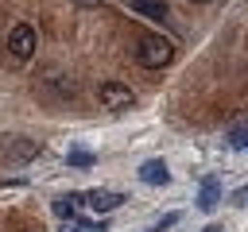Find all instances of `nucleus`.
Returning <instances> with one entry per match:
<instances>
[{
  "label": "nucleus",
  "mask_w": 248,
  "mask_h": 232,
  "mask_svg": "<svg viewBox=\"0 0 248 232\" xmlns=\"http://www.w3.org/2000/svg\"><path fill=\"white\" fill-rule=\"evenodd\" d=\"M170 58H174V46H170V39H163V35H147V39H140V46H136V62L147 66V70H159V66H167Z\"/></svg>",
  "instance_id": "f257e3e1"
},
{
  "label": "nucleus",
  "mask_w": 248,
  "mask_h": 232,
  "mask_svg": "<svg viewBox=\"0 0 248 232\" xmlns=\"http://www.w3.org/2000/svg\"><path fill=\"white\" fill-rule=\"evenodd\" d=\"M132 8H136L140 15H147V19H159V23H163V19L170 15L163 0H132Z\"/></svg>",
  "instance_id": "0eeeda50"
},
{
  "label": "nucleus",
  "mask_w": 248,
  "mask_h": 232,
  "mask_svg": "<svg viewBox=\"0 0 248 232\" xmlns=\"http://www.w3.org/2000/svg\"><path fill=\"white\" fill-rule=\"evenodd\" d=\"M78 201H81L78 193H62V197H54V213H58L62 220H74V217H78Z\"/></svg>",
  "instance_id": "6e6552de"
},
{
  "label": "nucleus",
  "mask_w": 248,
  "mask_h": 232,
  "mask_svg": "<svg viewBox=\"0 0 248 232\" xmlns=\"http://www.w3.org/2000/svg\"><path fill=\"white\" fill-rule=\"evenodd\" d=\"M81 201H85V209H93V213H112V209H120L124 193H116V189H89Z\"/></svg>",
  "instance_id": "20e7f679"
},
{
  "label": "nucleus",
  "mask_w": 248,
  "mask_h": 232,
  "mask_svg": "<svg viewBox=\"0 0 248 232\" xmlns=\"http://www.w3.org/2000/svg\"><path fill=\"white\" fill-rule=\"evenodd\" d=\"M236 143H240V147H248V135H236Z\"/></svg>",
  "instance_id": "f8f14e48"
},
{
  "label": "nucleus",
  "mask_w": 248,
  "mask_h": 232,
  "mask_svg": "<svg viewBox=\"0 0 248 232\" xmlns=\"http://www.w3.org/2000/svg\"><path fill=\"white\" fill-rule=\"evenodd\" d=\"M151 232H159V228H151Z\"/></svg>",
  "instance_id": "4468645a"
},
{
  "label": "nucleus",
  "mask_w": 248,
  "mask_h": 232,
  "mask_svg": "<svg viewBox=\"0 0 248 232\" xmlns=\"http://www.w3.org/2000/svg\"><path fill=\"white\" fill-rule=\"evenodd\" d=\"M202 232H225V228H221V224H209V228H202Z\"/></svg>",
  "instance_id": "9b49d317"
},
{
  "label": "nucleus",
  "mask_w": 248,
  "mask_h": 232,
  "mask_svg": "<svg viewBox=\"0 0 248 232\" xmlns=\"http://www.w3.org/2000/svg\"><path fill=\"white\" fill-rule=\"evenodd\" d=\"M8 50H12V58H31L35 54V27L31 23H16L12 35H8Z\"/></svg>",
  "instance_id": "7ed1b4c3"
},
{
  "label": "nucleus",
  "mask_w": 248,
  "mask_h": 232,
  "mask_svg": "<svg viewBox=\"0 0 248 232\" xmlns=\"http://www.w3.org/2000/svg\"><path fill=\"white\" fill-rule=\"evenodd\" d=\"M140 182H147V186H167V182H170L167 162H163V159H147V162L140 166Z\"/></svg>",
  "instance_id": "423d86ee"
},
{
  "label": "nucleus",
  "mask_w": 248,
  "mask_h": 232,
  "mask_svg": "<svg viewBox=\"0 0 248 232\" xmlns=\"http://www.w3.org/2000/svg\"><path fill=\"white\" fill-rule=\"evenodd\" d=\"M43 147L35 143V139H23V135H12V139H4V159H16V162H27V159H35Z\"/></svg>",
  "instance_id": "39448f33"
},
{
  "label": "nucleus",
  "mask_w": 248,
  "mask_h": 232,
  "mask_svg": "<svg viewBox=\"0 0 248 232\" xmlns=\"http://www.w3.org/2000/svg\"><path fill=\"white\" fill-rule=\"evenodd\" d=\"M97 97L105 108H132L136 104V93L124 85V81H101L97 85Z\"/></svg>",
  "instance_id": "f03ea898"
},
{
  "label": "nucleus",
  "mask_w": 248,
  "mask_h": 232,
  "mask_svg": "<svg viewBox=\"0 0 248 232\" xmlns=\"http://www.w3.org/2000/svg\"><path fill=\"white\" fill-rule=\"evenodd\" d=\"M70 162H78V166H89V162H93V155H85V151H74V155H70Z\"/></svg>",
  "instance_id": "9d476101"
},
{
  "label": "nucleus",
  "mask_w": 248,
  "mask_h": 232,
  "mask_svg": "<svg viewBox=\"0 0 248 232\" xmlns=\"http://www.w3.org/2000/svg\"><path fill=\"white\" fill-rule=\"evenodd\" d=\"M190 4H209V0H190Z\"/></svg>",
  "instance_id": "ddd939ff"
},
{
  "label": "nucleus",
  "mask_w": 248,
  "mask_h": 232,
  "mask_svg": "<svg viewBox=\"0 0 248 232\" xmlns=\"http://www.w3.org/2000/svg\"><path fill=\"white\" fill-rule=\"evenodd\" d=\"M217 193H221V182L209 178V182L202 186V201H198V205H202V209H213V205H217Z\"/></svg>",
  "instance_id": "1a4fd4ad"
}]
</instances>
